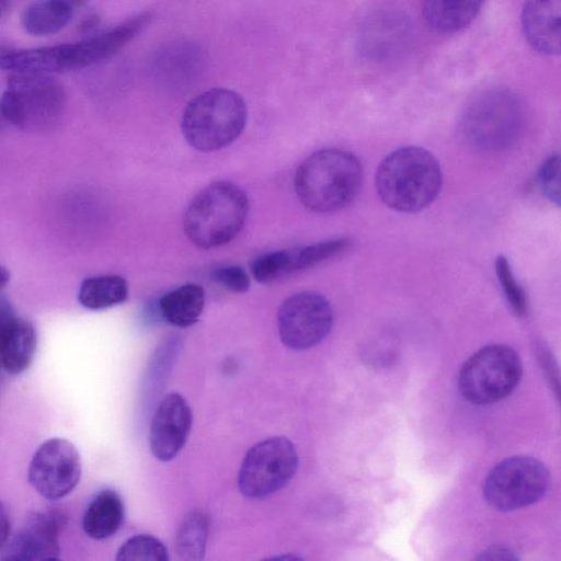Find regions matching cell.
<instances>
[{"label": "cell", "instance_id": "cell-1", "mask_svg": "<svg viewBox=\"0 0 561 561\" xmlns=\"http://www.w3.org/2000/svg\"><path fill=\"white\" fill-rule=\"evenodd\" d=\"M363 167L352 152L322 149L298 167L294 187L299 202L314 213H333L351 204L362 187Z\"/></svg>", "mask_w": 561, "mask_h": 561}, {"label": "cell", "instance_id": "cell-29", "mask_svg": "<svg viewBox=\"0 0 561 561\" xmlns=\"http://www.w3.org/2000/svg\"><path fill=\"white\" fill-rule=\"evenodd\" d=\"M479 559L483 560H515L517 557L508 548L494 546L480 553Z\"/></svg>", "mask_w": 561, "mask_h": 561}, {"label": "cell", "instance_id": "cell-32", "mask_svg": "<svg viewBox=\"0 0 561 561\" xmlns=\"http://www.w3.org/2000/svg\"><path fill=\"white\" fill-rule=\"evenodd\" d=\"M9 10V0H0V20L3 19Z\"/></svg>", "mask_w": 561, "mask_h": 561}, {"label": "cell", "instance_id": "cell-3", "mask_svg": "<svg viewBox=\"0 0 561 561\" xmlns=\"http://www.w3.org/2000/svg\"><path fill=\"white\" fill-rule=\"evenodd\" d=\"M130 42V30L118 24L76 43L37 48L0 47V68L44 75L82 69L113 57Z\"/></svg>", "mask_w": 561, "mask_h": 561}, {"label": "cell", "instance_id": "cell-9", "mask_svg": "<svg viewBox=\"0 0 561 561\" xmlns=\"http://www.w3.org/2000/svg\"><path fill=\"white\" fill-rule=\"evenodd\" d=\"M550 486L548 468L529 456H514L499 462L489 472L483 485L490 506L510 512L538 502Z\"/></svg>", "mask_w": 561, "mask_h": 561}, {"label": "cell", "instance_id": "cell-17", "mask_svg": "<svg viewBox=\"0 0 561 561\" xmlns=\"http://www.w3.org/2000/svg\"><path fill=\"white\" fill-rule=\"evenodd\" d=\"M486 0H424L423 15L436 33L453 34L467 27Z\"/></svg>", "mask_w": 561, "mask_h": 561}, {"label": "cell", "instance_id": "cell-13", "mask_svg": "<svg viewBox=\"0 0 561 561\" xmlns=\"http://www.w3.org/2000/svg\"><path fill=\"white\" fill-rule=\"evenodd\" d=\"M62 518L53 512H34L22 529L0 549L1 558L13 561L57 560Z\"/></svg>", "mask_w": 561, "mask_h": 561}, {"label": "cell", "instance_id": "cell-28", "mask_svg": "<svg viewBox=\"0 0 561 561\" xmlns=\"http://www.w3.org/2000/svg\"><path fill=\"white\" fill-rule=\"evenodd\" d=\"M210 278L226 289L242 294L250 287V278L247 272L238 265H227L213 268Z\"/></svg>", "mask_w": 561, "mask_h": 561}, {"label": "cell", "instance_id": "cell-34", "mask_svg": "<svg viewBox=\"0 0 561 561\" xmlns=\"http://www.w3.org/2000/svg\"><path fill=\"white\" fill-rule=\"evenodd\" d=\"M8 125L5 118L3 117L1 110H0V130H2Z\"/></svg>", "mask_w": 561, "mask_h": 561}, {"label": "cell", "instance_id": "cell-18", "mask_svg": "<svg viewBox=\"0 0 561 561\" xmlns=\"http://www.w3.org/2000/svg\"><path fill=\"white\" fill-rule=\"evenodd\" d=\"M123 519L124 505L121 496L114 490L106 489L88 505L82 518V529L88 537L103 540L117 533Z\"/></svg>", "mask_w": 561, "mask_h": 561}, {"label": "cell", "instance_id": "cell-23", "mask_svg": "<svg viewBox=\"0 0 561 561\" xmlns=\"http://www.w3.org/2000/svg\"><path fill=\"white\" fill-rule=\"evenodd\" d=\"M376 18L364 34L368 35V39H365L368 44H365V47L374 55L387 54L390 47L393 48V41L398 44L404 41L405 20L397 14H382Z\"/></svg>", "mask_w": 561, "mask_h": 561}, {"label": "cell", "instance_id": "cell-14", "mask_svg": "<svg viewBox=\"0 0 561 561\" xmlns=\"http://www.w3.org/2000/svg\"><path fill=\"white\" fill-rule=\"evenodd\" d=\"M192 424V412L179 393L167 394L152 417L149 443L152 455L168 461L184 446Z\"/></svg>", "mask_w": 561, "mask_h": 561}, {"label": "cell", "instance_id": "cell-8", "mask_svg": "<svg viewBox=\"0 0 561 561\" xmlns=\"http://www.w3.org/2000/svg\"><path fill=\"white\" fill-rule=\"evenodd\" d=\"M522 373V360L512 347L491 344L480 348L461 366L458 388L470 403L490 404L512 393Z\"/></svg>", "mask_w": 561, "mask_h": 561}, {"label": "cell", "instance_id": "cell-15", "mask_svg": "<svg viewBox=\"0 0 561 561\" xmlns=\"http://www.w3.org/2000/svg\"><path fill=\"white\" fill-rule=\"evenodd\" d=\"M561 0H526L522 30L527 43L541 55L560 54Z\"/></svg>", "mask_w": 561, "mask_h": 561}, {"label": "cell", "instance_id": "cell-16", "mask_svg": "<svg viewBox=\"0 0 561 561\" xmlns=\"http://www.w3.org/2000/svg\"><path fill=\"white\" fill-rule=\"evenodd\" d=\"M37 334L32 322L11 310L0 319V367L10 375H20L32 364Z\"/></svg>", "mask_w": 561, "mask_h": 561}, {"label": "cell", "instance_id": "cell-30", "mask_svg": "<svg viewBox=\"0 0 561 561\" xmlns=\"http://www.w3.org/2000/svg\"><path fill=\"white\" fill-rule=\"evenodd\" d=\"M10 531H11L10 517H9L5 506L0 501V549L9 540Z\"/></svg>", "mask_w": 561, "mask_h": 561}, {"label": "cell", "instance_id": "cell-22", "mask_svg": "<svg viewBox=\"0 0 561 561\" xmlns=\"http://www.w3.org/2000/svg\"><path fill=\"white\" fill-rule=\"evenodd\" d=\"M207 519L199 512L188 514L179 527L176 551L184 560L202 559L207 541Z\"/></svg>", "mask_w": 561, "mask_h": 561}, {"label": "cell", "instance_id": "cell-12", "mask_svg": "<svg viewBox=\"0 0 561 561\" xmlns=\"http://www.w3.org/2000/svg\"><path fill=\"white\" fill-rule=\"evenodd\" d=\"M81 478V459L76 446L59 437L42 443L34 453L27 479L44 499L57 501L69 495Z\"/></svg>", "mask_w": 561, "mask_h": 561}, {"label": "cell", "instance_id": "cell-26", "mask_svg": "<svg viewBox=\"0 0 561 561\" xmlns=\"http://www.w3.org/2000/svg\"><path fill=\"white\" fill-rule=\"evenodd\" d=\"M495 273L511 309L516 316H524L527 311L526 294L516 280L510 262L505 256H497L495 261Z\"/></svg>", "mask_w": 561, "mask_h": 561}, {"label": "cell", "instance_id": "cell-11", "mask_svg": "<svg viewBox=\"0 0 561 561\" xmlns=\"http://www.w3.org/2000/svg\"><path fill=\"white\" fill-rule=\"evenodd\" d=\"M332 324V307L324 296L316 291L289 296L277 312L279 337L285 346L296 351L319 344Z\"/></svg>", "mask_w": 561, "mask_h": 561}, {"label": "cell", "instance_id": "cell-7", "mask_svg": "<svg viewBox=\"0 0 561 561\" xmlns=\"http://www.w3.org/2000/svg\"><path fill=\"white\" fill-rule=\"evenodd\" d=\"M66 105L62 85L50 75L11 72L0 99V110L7 123L24 130L51 127Z\"/></svg>", "mask_w": 561, "mask_h": 561}, {"label": "cell", "instance_id": "cell-31", "mask_svg": "<svg viewBox=\"0 0 561 561\" xmlns=\"http://www.w3.org/2000/svg\"><path fill=\"white\" fill-rule=\"evenodd\" d=\"M10 280V272L0 265V291L7 286Z\"/></svg>", "mask_w": 561, "mask_h": 561}, {"label": "cell", "instance_id": "cell-2", "mask_svg": "<svg viewBox=\"0 0 561 561\" xmlns=\"http://www.w3.org/2000/svg\"><path fill=\"white\" fill-rule=\"evenodd\" d=\"M375 183L386 206L400 213H417L438 196L443 176L430 151L410 146L390 152L380 162Z\"/></svg>", "mask_w": 561, "mask_h": 561}, {"label": "cell", "instance_id": "cell-27", "mask_svg": "<svg viewBox=\"0 0 561 561\" xmlns=\"http://www.w3.org/2000/svg\"><path fill=\"white\" fill-rule=\"evenodd\" d=\"M538 183L542 194L551 203L560 205V158L558 154L547 158L538 171Z\"/></svg>", "mask_w": 561, "mask_h": 561}, {"label": "cell", "instance_id": "cell-5", "mask_svg": "<svg viewBox=\"0 0 561 561\" xmlns=\"http://www.w3.org/2000/svg\"><path fill=\"white\" fill-rule=\"evenodd\" d=\"M248 122L243 98L226 88H213L186 105L181 130L186 142L202 152L217 151L234 142Z\"/></svg>", "mask_w": 561, "mask_h": 561}, {"label": "cell", "instance_id": "cell-21", "mask_svg": "<svg viewBox=\"0 0 561 561\" xmlns=\"http://www.w3.org/2000/svg\"><path fill=\"white\" fill-rule=\"evenodd\" d=\"M128 283L121 275H100L85 278L79 288L78 300L90 310H102L124 302Z\"/></svg>", "mask_w": 561, "mask_h": 561}, {"label": "cell", "instance_id": "cell-10", "mask_svg": "<svg viewBox=\"0 0 561 561\" xmlns=\"http://www.w3.org/2000/svg\"><path fill=\"white\" fill-rule=\"evenodd\" d=\"M297 467L298 455L288 438H266L247 453L239 470V490L251 499L267 496L284 488Z\"/></svg>", "mask_w": 561, "mask_h": 561}, {"label": "cell", "instance_id": "cell-20", "mask_svg": "<svg viewBox=\"0 0 561 561\" xmlns=\"http://www.w3.org/2000/svg\"><path fill=\"white\" fill-rule=\"evenodd\" d=\"M72 7L65 0H36L22 15L24 31L34 36L53 35L71 20Z\"/></svg>", "mask_w": 561, "mask_h": 561}, {"label": "cell", "instance_id": "cell-6", "mask_svg": "<svg viewBox=\"0 0 561 561\" xmlns=\"http://www.w3.org/2000/svg\"><path fill=\"white\" fill-rule=\"evenodd\" d=\"M525 123L522 100L505 88H491L477 94L461 121L466 139L476 148L500 151L513 145Z\"/></svg>", "mask_w": 561, "mask_h": 561}, {"label": "cell", "instance_id": "cell-19", "mask_svg": "<svg viewBox=\"0 0 561 561\" xmlns=\"http://www.w3.org/2000/svg\"><path fill=\"white\" fill-rule=\"evenodd\" d=\"M205 293L197 284L182 285L158 300L159 314L170 324L185 328L194 324L203 312Z\"/></svg>", "mask_w": 561, "mask_h": 561}, {"label": "cell", "instance_id": "cell-33", "mask_svg": "<svg viewBox=\"0 0 561 561\" xmlns=\"http://www.w3.org/2000/svg\"><path fill=\"white\" fill-rule=\"evenodd\" d=\"M65 1L68 2L73 8L76 5L82 4L85 0H65Z\"/></svg>", "mask_w": 561, "mask_h": 561}, {"label": "cell", "instance_id": "cell-24", "mask_svg": "<svg viewBox=\"0 0 561 561\" xmlns=\"http://www.w3.org/2000/svg\"><path fill=\"white\" fill-rule=\"evenodd\" d=\"M255 280L262 284L277 282L296 274L294 249L272 251L255 257L251 263Z\"/></svg>", "mask_w": 561, "mask_h": 561}, {"label": "cell", "instance_id": "cell-25", "mask_svg": "<svg viewBox=\"0 0 561 561\" xmlns=\"http://www.w3.org/2000/svg\"><path fill=\"white\" fill-rule=\"evenodd\" d=\"M169 559L165 546L149 535H138L125 541L117 550L119 561H167Z\"/></svg>", "mask_w": 561, "mask_h": 561}, {"label": "cell", "instance_id": "cell-4", "mask_svg": "<svg viewBox=\"0 0 561 561\" xmlns=\"http://www.w3.org/2000/svg\"><path fill=\"white\" fill-rule=\"evenodd\" d=\"M249 207L240 186L229 181L213 182L190 203L183 219L185 236L202 249L225 245L242 230Z\"/></svg>", "mask_w": 561, "mask_h": 561}]
</instances>
